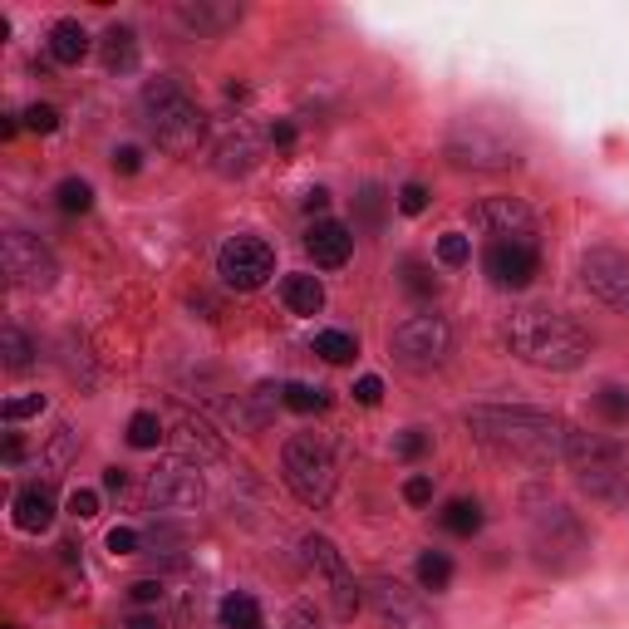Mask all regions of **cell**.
I'll list each match as a JSON object with an SVG mask.
<instances>
[{
	"mask_svg": "<svg viewBox=\"0 0 629 629\" xmlns=\"http://www.w3.org/2000/svg\"><path fill=\"white\" fill-rule=\"evenodd\" d=\"M467 433L497 453V458H516L531 462V467H551V462H566L571 448V423L541 413V408H502V403H482V408H467Z\"/></svg>",
	"mask_w": 629,
	"mask_h": 629,
	"instance_id": "cell-1",
	"label": "cell"
},
{
	"mask_svg": "<svg viewBox=\"0 0 629 629\" xmlns=\"http://www.w3.org/2000/svg\"><path fill=\"white\" fill-rule=\"evenodd\" d=\"M502 340L521 364H536V369H556V374H571L590 359V335L575 325L571 315L551 310V305H521L512 320L502 325Z\"/></svg>",
	"mask_w": 629,
	"mask_h": 629,
	"instance_id": "cell-2",
	"label": "cell"
},
{
	"mask_svg": "<svg viewBox=\"0 0 629 629\" xmlns=\"http://www.w3.org/2000/svg\"><path fill=\"white\" fill-rule=\"evenodd\" d=\"M138 104H143V128L153 133V143L163 153L187 158V153H197L207 143V114H202V104L177 79H168V74L148 79Z\"/></svg>",
	"mask_w": 629,
	"mask_h": 629,
	"instance_id": "cell-3",
	"label": "cell"
},
{
	"mask_svg": "<svg viewBox=\"0 0 629 629\" xmlns=\"http://www.w3.org/2000/svg\"><path fill=\"white\" fill-rule=\"evenodd\" d=\"M580 492H590L595 502L629 512V443L620 438H600V433H571L566 448Z\"/></svg>",
	"mask_w": 629,
	"mask_h": 629,
	"instance_id": "cell-4",
	"label": "cell"
},
{
	"mask_svg": "<svg viewBox=\"0 0 629 629\" xmlns=\"http://www.w3.org/2000/svg\"><path fill=\"white\" fill-rule=\"evenodd\" d=\"M281 472H286V487L305 502V507H330L335 502V487H340V467L325 438L315 433H295L281 453Z\"/></svg>",
	"mask_w": 629,
	"mask_h": 629,
	"instance_id": "cell-5",
	"label": "cell"
},
{
	"mask_svg": "<svg viewBox=\"0 0 629 629\" xmlns=\"http://www.w3.org/2000/svg\"><path fill=\"white\" fill-rule=\"evenodd\" d=\"M531 551L546 571H580L590 561V536L571 507H541L531 516Z\"/></svg>",
	"mask_w": 629,
	"mask_h": 629,
	"instance_id": "cell-6",
	"label": "cell"
},
{
	"mask_svg": "<svg viewBox=\"0 0 629 629\" xmlns=\"http://www.w3.org/2000/svg\"><path fill=\"white\" fill-rule=\"evenodd\" d=\"M448 163L462 172H507L521 168V148H516L507 133L487 128L482 118H458L448 128V143H443Z\"/></svg>",
	"mask_w": 629,
	"mask_h": 629,
	"instance_id": "cell-7",
	"label": "cell"
},
{
	"mask_svg": "<svg viewBox=\"0 0 629 629\" xmlns=\"http://www.w3.org/2000/svg\"><path fill=\"white\" fill-rule=\"evenodd\" d=\"M389 349H394V359H399L408 374H433V369H443L448 354H453V330H448L443 315H408L399 330H394Z\"/></svg>",
	"mask_w": 629,
	"mask_h": 629,
	"instance_id": "cell-8",
	"label": "cell"
},
{
	"mask_svg": "<svg viewBox=\"0 0 629 629\" xmlns=\"http://www.w3.org/2000/svg\"><path fill=\"white\" fill-rule=\"evenodd\" d=\"M5 276L15 290H50L59 276L55 251L30 231H5Z\"/></svg>",
	"mask_w": 629,
	"mask_h": 629,
	"instance_id": "cell-9",
	"label": "cell"
},
{
	"mask_svg": "<svg viewBox=\"0 0 629 629\" xmlns=\"http://www.w3.org/2000/svg\"><path fill=\"white\" fill-rule=\"evenodd\" d=\"M580 281L595 300H605L610 310L629 315V251L620 246H590L580 256Z\"/></svg>",
	"mask_w": 629,
	"mask_h": 629,
	"instance_id": "cell-10",
	"label": "cell"
},
{
	"mask_svg": "<svg viewBox=\"0 0 629 629\" xmlns=\"http://www.w3.org/2000/svg\"><path fill=\"white\" fill-rule=\"evenodd\" d=\"M276 271V251L261 236H231L227 246L217 251V276L231 290H261Z\"/></svg>",
	"mask_w": 629,
	"mask_h": 629,
	"instance_id": "cell-11",
	"label": "cell"
},
{
	"mask_svg": "<svg viewBox=\"0 0 629 629\" xmlns=\"http://www.w3.org/2000/svg\"><path fill=\"white\" fill-rule=\"evenodd\" d=\"M300 556H305L310 571L330 585L335 615H340V620H354V610H359V585H354V575H349V566H344L340 546H335L330 536H305V541H300Z\"/></svg>",
	"mask_w": 629,
	"mask_h": 629,
	"instance_id": "cell-12",
	"label": "cell"
},
{
	"mask_svg": "<svg viewBox=\"0 0 629 629\" xmlns=\"http://www.w3.org/2000/svg\"><path fill=\"white\" fill-rule=\"evenodd\" d=\"M369 605H374V615L384 620V629H438L433 610L418 600V590H408V585L389 580V575H374V580H369Z\"/></svg>",
	"mask_w": 629,
	"mask_h": 629,
	"instance_id": "cell-13",
	"label": "cell"
},
{
	"mask_svg": "<svg viewBox=\"0 0 629 629\" xmlns=\"http://www.w3.org/2000/svg\"><path fill=\"white\" fill-rule=\"evenodd\" d=\"M472 222L487 241H526L536 246V217L521 197H487L472 207Z\"/></svg>",
	"mask_w": 629,
	"mask_h": 629,
	"instance_id": "cell-14",
	"label": "cell"
},
{
	"mask_svg": "<svg viewBox=\"0 0 629 629\" xmlns=\"http://www.w3.org/2000/svg\"><path fill=\"white\" fill-rule=\"evenodd\" d=\"M148 502L168 507V512H187L202 502V467L187 458H172L148 472Z\"/></svg>",
	"mask_w": 629,
	"mask_h": 629,
	"instance_id": "cell-15",
	"label": "cell"
},
{
	"mask_svg": "<svg viewBox=\"0 0 629 629\" xmlns=\"http://www.w3.org/2000/svg\"><path fill=\"white\" fill-rule=\"evenodd\" d=\"M536 266H541V251L526 241H487L482 251V271L497 290H526L536 281Z\"/></svg>",
	"mask_w": 629,
	"mask_h": 629,
	"instance_id": "cell-16",
	"label": "cell"
},
{
	"mask_svg": "<svg viewBox=\"0 0 629 629\" xmlns=\"http://www.w3.org/2000/svg\"><path fill=\"white\" fill-rule=\"evenodd\" d=\"M207 158H212V172H222V177H246L261 158V138H256V128L246 118H231L227 128L207 143Z\"/></svg>",
	"mask_w": 629,
	"mask_h": 629,
	"instance_id": "cell-17",
	"label": "cell"
},
{
	"mask_svg": "<svg viewBox=\"0 0 629 629\" xmlns=\"http://www.w3.org/2000/svg\"><path fill=\"white\" fill-rule=\"evenodd\" d=\"M241 5L236 0H182L177 5V20L192 30V35H202V40H217V35H227L241 25Z\"/></svg>",
	"mask_w": 629,
	"mask_h": 629,
	"instance_id": "cell-18",
	"label": "cell"
},
{
	"mask_svg": "<svg viewBox=\"0 0 629 629\" xmlns=\"http://www.w3.org/2000/svg\"><path fill=\"white\" fill-rule=\"evenodd\" d=\"M172 443H177V453L187 462H222L227 458V448H222V438L202 423V418H192V413H177L172 418Z\"/></svg>",
	"mask_w": 629,
	"mask_h": 629,
	"instance_id": "cell-19",
	"label": "cell"
},
{
	"mask_svg": "<svg viewBox=\"0 0 629 629\" xmlns=\"http://www.w3.org/2000/svg\"><path fill=\"white\" fill-rule=\"evenodd\" d=\"M305 251H310L315 266L335 271V266H344L354 256V231L344 227V222H315V227L305 231Z\"/></svg>",
	"mask_w": 629,
	"mask_h": 629,
	"instance_id": "cell-20",
	"label": "cell"
},
{
	"mask_svg": "<svg viewBox=\"0 0 629 629\" xmlns=\"http://www.w3.org/2000/svg\"><path fill=\"white\" fill-rule=\"evenodd\" d=\"M99 55L109 74H133L138 69V30L133 25H109L104 40H99Z\"/></svg>",
	"mask_w": 629,
	"mask_h": 629,
	"instance_id": "cell-21",
	"label": "cell"
},
{
	"mask_svg": "<svg viewBox=\"0 0 629 629\" xmlns=\"http://www.w3.org/2000/svg\"><path fill=\"white\" fill-rule=\"evenodd\" d=\"M10 512H15V526H20V531H45V526L55 521V497H50L45 487H20L15 502H10Z\"/></svg>",
	"mask_w": 629,
	"mask_h": 629,
	"instance_id": "cell-22",
	"label": "cell"
},
{
	"mask_svg": "<svg viewBox=\"0 0 629 629\" xmlns=\"http://www.w3.org/2000/svg\"><path fill=\"white\" fill-rule=\"evenodd\" d=\"M89 30L79 25V20H55L50 25V59L55 64H79V59L89 55Z\"/></svg>",
	"mask_w": 629,
	"mask_h": 629,
	"instance_id": "cell-23",
	"label": "cell"
},
{
	"mask_svg": "<svg viewBox=\"0 0 629 629\" xmlns=\"http://www.w3.org/2000/svg\"><path fill=\"white\" fill-rule=\"evenodd\" d=\"M281 300H286L290 315H320L325 310V286H320V276H286Z\"/></svg>",
	"mask_w": 629,
	"mask_h": 629,
	"instance_id": "cell-24",
	"label": "cell"
},
{
	"mask_svg": "<svg viewBox=\"0 0 629 629\" xmlns=\"http://www.w3.org/2000/svg\"><path fill=\"white\" fill-rule=\"evenodd\" d=\"M389 202H394V197H389L384 187H374V182H369V187L354 197V222H359L364 231H379V227H384V212H389Z\"/></svg>",
	"mask_w": 629,
	"mask_h": 629,
	"instance_id": "cell-25",
	"label": "cell"
},
{
	"mask_svg": "<svg viewBox=\"0 0 629 629\" xmlns=\"http://www.w3.org/2000/svg\"><path fill=\"white\" fill-rule=\"evenodd\" d=\"M222 625L227 629H266V620H261V605L251 600V595H227L222 600Z\"/></svg>",
	"mask_w": 629,
	"mask_h": 629,
	"instance_id": "cell-26",
	"label": "cell"
},
{
	"mask_svg": "<svg viewBox=\"0 0 629 629\" xmlns=\"http://www.w3.org/2000/svg\"><path fill=\"white\" fill-rule=\"evenodd\" d=\"M418 585L423 590H448L453 585V556L448 551H423L418 556Z\"/></svg>",
	"mask_w": 629,
	"mask_h": 629,
	"instance_id": "cell-27",
	"label": "cell"
},
{
	"mask_svg": "<svg viewBox=\"0 0 629 629\" xmlns=\"http://www.w3.org/2000/svg\"><path fill=\"white\" fill-rule=\"evenodd\" d=\"M163 438H168V433H163V418H158V413H148V408H143V413H133V418H128V448L148 453V448H158Z\"/></svg>",
	"mask_w": 629,
	"mask_h": 629,
	"instance_id": "cell-28",
	"label": "cell"
},
{
	"mask_svg": "<svg viewBox=\"0 0 629 629\" xmlns=\"http://www.w3.org/2000/svg\"><path fill=\"white\" fill-rule=\"evenodd\" d=\"M315 354H320L325 364H349V359L359 354V340H354L349 330H320V335H315Z\"/></svg>",
	"mask_w": 629,
	"mask_h": 629,
	"instance_id": "cell-29",
	"label": "cell"
},
{
	"mask_svg": "<svg viewBox=\"0 0 629 629\" xmlns=\"http://www.w3.org/2000/svg\"><path fill=\"white\" fill-rule=\"evenodd\" d=\"M0 354H5V369H30L35 364V344H30V335L20 330V325H5V335H0Z\"/></svg>",
	"mask_w": 629,
	"mask_h": 629,
	"instance_id": "cell-30",
	"label": "cell"
},
{
	"mask_svg": "<svg viewBox=\"0 0 629 629\" xmlns=\"http://www.w3.org/2000/svg\"><path fill=\"white\" fill-rule=\"evenodd\" d=\"M399 286L413 295V300H433L438 295V281H433V271L418 261V256H408V261H399Z\"/></svg>",
	"mask_w": 629,
	"mask_h": 629,
	"instance_id": "cell-31",
	"label": "cell"
},
{
	"mask_svg": "<svg viewBox=\"0 0 629 629\" xmlns=\"http://www.w3.org/2000/svg\"><path fill=\"white\" fill-rule=\"evenodd\" d=\"M482 521H487V516H482V502H467V497H458V502L443 512V526H448L453 536H477Z\"/></svg>",
	"mask_w": 629,
	"mask_h": 629,
	"instance_id": "cell-32",
	"label": "cell"
},
{
	"mask_svg": "<svg viewBox=\"0 0 629 629\" xmlns=\"http://www.w3.org/2000/svg\"><path fill=\"white\" fill-rule=\"evenodd\" d=\"M55 197H59V212H69V217H79V212L94 207V187H89L84 177H64Z\"/></svg>",
	"mask_w": 629,
	"mask_h": 629,
	"instance_id": "cell-33",
	"label": "cell"
},
{
	"mask_svg": "<svg viewBox=\"0 0 629 629\" xmlns=\"http://www.w3.org/2000/svg\"><path fill=\"white\" fill-rule=\"evenodd\" d=\"M281 399H286L290 413H320V408H330V394H325V389H310V384H286Z\"/></svg>",
	"mask_w": 629,
	"mask_h": 629,
	"instance_id": "cell-34",
	"label": "cell"
},
{
	"mask_svg": "<svg viewBox=\"0 0 629 629\" xmlns=\"http://www.w3.org/2000/svg\"><path fill=\"white\" fill-rule=\"evenodd\" d=\"M595 408H600L605 423H629V389L625 384H605V389L595 394Z\"/></svg>",
	"mask_w": 629,
	"mask_h": 629,
	"instance_id": "cell-35",
	"label": "cell"
},
{
	"mask_svg": "<svg viewBox=\"0 0 629 629\" xmlns=\"http://www.w3.org/2000/svg\"><path fill=\"white\" fill-rule=\"evenodd\" d=\"M438 261H443V266H467V261H472V241H467L462 231H443V236H438Z\"/></svg>",
	"mask_w": 629,
	"mask_h": 629,
	"instance_id": "cell-36",
	"label": "cell"
},
{
	"mask_svg": "<svg viewBox=\"0 0 629 629\" xmlns=\"http://www.w3.org/2000/svg\"><path fill=\"white\" fill-rule=\"evenodd\" d=\"M394 202H399L403 217H423L428 212V187L423 182H403L399 192H394Z\"/></svg>",
	"mask_w": 629,
	"mask_h": 629,
	"instance_id": "cell-37",
	"label": "cell"
},
{
	"mask_svg": "<svg viewBox=\"0 0 629 629\" xmlns=\"http://www.w3.org/2000/svg\"><path fill=\"white\" fill-rule=\"evenodd\" d=\"M423 453H433V433H428V428H403L399 433V458L418 462Z\"/></svg>",
	"mask_w": 629,
	"mask_h": 629,
	"instance_id": "cell-38",
	"label": "cell"
},
{
	"mask_svg": "<svg viewBox=\"0 0 629 629\" xmlns=\"http://www.w3.org/2000/svg\"><path fill=\"white\" fill-rule=\"evenodd\" d=\"M5 423H20V418H35V413H45V394H20V399H5Z\"/></svg>",
	"mask_w": 629,
	"mask_h": 629,
	"instance_id": "cell-39",
	"label": "cell"
},
{
	"mask_svg": "<svg viewBox=\"0 0 629 629\" xmlns=\"http://www.w3.org/2000/svg\"><path fill=\"white\" fill-rule=\"evenodd\" d=\"M20 118H25V128H30V133H55V128H59V109H55V104H30Z\"/></svg>",
	"mask_w": 629,
	"mask_h": 629,
	"instance_id": "cell-40",
	"label": "cell"
},
{
	"mask_svg": "<svg viewBox=\"0 0 629 629\" xmlns=\"http://www.w3.org/2000/svg\"><path fill=\"white\" fill-rule=\"evenodd\" d=\"M403 502H408V507H428V502H433V477L413 472V477L403 482Z\"/></svg>",
	"mask_w": 629,
	"mask_h": 629,
	"instance_id": "cell-41",
	"label": "cell"
},
{
	"mask_svg": "<svg viewBox=\"0 0 629 629\" xmlns=\"http://www.w3.org/2000/svg\"><path fill=\"white\" fill-rule=\"evenodd\" d=\"M69 516H79V521H94V516H99V492H89V487H74V492H69Z\"/></svg>",
	"mask_w": 629,
	"mask_h": 629,
	"instance_id": "cell-42",
	"label": "cell"
},
{
	"mask_svg": "<svg viewBox=\"0 0 629 629\" xmlns=\"http://www.w3.org/2000/svg\"><path fill=\"white\" fill-rule=\"evenodd\" d=\"M384 399V379L379 374H364L359 384H354V403H364V408H374V403Z\"/></svg>",
	"mask_w": 629,
	"mask_h": 629,
	"instance_id": "cell-43",
	"label": "cell"
},
{
	"mask_svg": "<svg viewBox=\"0 0 629 629\" xmlns=\"http://www.w3.org/2000/svg\"><path fill=\"white\" fill-rule=\"evenodd\" d=\"M109 551H114V556H133V551H138V531H133V526H114V531H109Z\"/></svg>",
	"mask_w": 629,
	"mask_h": 629,
	"instance_id": "cell-44",
	"label": "cell"
},
{
	"mask_svg": "<svg viewBox=\"0 0 629 629\" xmlns=\"http://www.w3.org/2000/svg\"><path fill=\"white\" fill-rule=\"evenodd\" d=\"M281 629H325V625H320L315 605H290V615H286V625Z\"/></svg>",
	"mask_w": 629,
	"mask_h": 629,
	"instance_id": "cell-45",
	"label": "cell"
},
{
	"mask_svg": "<svg viewBox=\"0 0 629 629\" xmlns=\"http://www.w3.org/2000/svg\"><path fill=\"white\" fill-rule=\"evenodd\" d=\"M114 168L123 172V177H133V172L143 168V153H138V148H118V153H114Z\"/></svg>",
	"mask_w": 629,
	"mask_h": 629,
	"instance_id": "cell-46",
	"label": "cell"
},
{
	"mask_svg": "<svg viewBox=\"0 0 629 629\" xmlns=\"http://www.w3.org/2000/svg\"><path fill=\"white\" fill-rule=\"evenodd\" d=\"M133 600H138V605H153V600H163V585H158V580H138V585H133Z\"/></svg>",
	"mask_w": 629,
	"mask_h": 629,
	"instance_id": "cell-47",
	"label": "cell"
},
{
	"mask_svg": "<svg viewBox=\"0 0 629 629\" xmlns=\"http://www.w3.org/2000/svg\"><path fill=\"white\" fill-rule=\"evenodd\" d=\"M0 458L20 462V458H25V438H20V433H10V438H5V448H0Z\"/></svg>",
	"mask_w": 629,
	"mask_h": 629,
	"instance_id": "cell-48",
	"label": "cell"
},
{
	"mask_svg": "<svg viewBox=\"0 0 629 629\" xmlns=\"http://www.w3.org/2000/svg\"><path fill=\"white\" fill-rule=\"evenodd\" d=\"M325 207H330V192H325V187H315V192L305 197V212H325Z\"/></svg>",
	"mask_w": 629,
	"mask_h": 629,
	"instance_id": "cell-49",
	"label": "cell"
},
{
	"mask_svg": "<svg viewBox=\"0 0 629 629\" xmlns=\"http://www.w3.org/2000/svg\"><path fill=\"white\" fill-rule=\"evenodd\" d=\"M271 143L290 148V143H295V123H276V128H271Z\"/></svg>",
	"mask_w": 629,
	"mask_h": 629,
	"instance_id": "cell-50",
	"label": "cell"
},
{
	"mask_svg": "<svg viewBox=\"0 0 629 629\" xmlns=\"http://www.w3.org/2000/svg\"><path fill=\"white\" fill-rule=\"evenodd\" d=\"M104 487H109V492H123V487H128V472H123V467H109V472H104Z\"/></svg>",
	"mask_w": 629,
	"mask_h": 629,
	"instance_id": "cell-51",
	"label": "cell"
},
{
	"mask_svg": "<svg viewBox=\"0 0 629 629\" xmlns=\"http://www.w3.org/2000/svg\"><path fill=\"white\" fill-rule=\"evenodd\" d=\"M15 133H20V118L5 114V118H0V138H15Z\"/></svg>",
	"mask_w": 629,
	"mask_h": 629,
	"instance_id": "cell-52",
	"label": "cell"
},
{
	"mask_svg": "<svg viewBox=\"0 0 629 629\" xmlns=\"http://www.w3.org/2000/svg\"><path fill=\"white\" fill-rule=\"evenodd\" d=\"M128 629H163V625H158L153 615H133V620H128Z\"/></svg>",
	"mask_w": 629,
	"mask_h": 629,
	"instance_id": "cell-53",
	"label": "cell"
}]
</instances>
